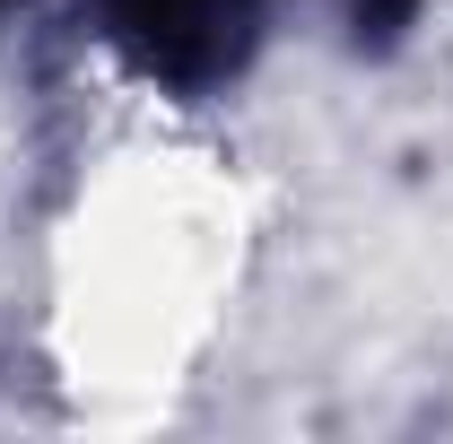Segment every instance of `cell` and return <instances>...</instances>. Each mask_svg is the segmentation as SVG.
Returning <instances> with one entry per match:
<instances>
[{
    "mask_svg": "<svg viewBox=\"0 0 453 444\" xmlns=\"http://www.w3.org/2000/svg\"><path fill=\"white\" fill-rule=\"evenodd\" d=\"M262 9L271 0H96V27L140 79L201 96L244 70V53L262 44Z\"/></svg>",
    "mask_w": 453,
    "mask_h": 444,
    "instance_id": "cell-1",
    "label": "cell"
},
{
    "mask_svg": "<svg viewBox=\"0 0 453 444\" xmlns=\"http://www.w3.org/2000/svg\"><path fill=\"white\" fill-rule=\"evenodd\" d=\"M410 18H418V0H357V44H393Z\"/></svg>",
    "mask_w": 453,
    "mask_h": 444,
    "instance_id": "cell-2",
    "label": "cell"
},
{
    "mask_svg": "<svg viewBox=\"0 0 453 444\" xmlns=\"http://www.w3.org/2000/svg\"><path fill=\"white\" fill-rule=\"evenodd\" d=\"M0 9H9V0H0Z\"/></svg>",
    "mask_w": 453,
    "mask_h": 444,
    "instance_id": "cell-3",
    "label": "cell"
}]
</instances>
